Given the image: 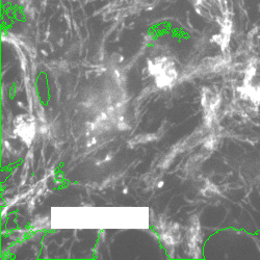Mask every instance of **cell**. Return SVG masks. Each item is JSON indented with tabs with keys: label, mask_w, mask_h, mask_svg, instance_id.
Masks as SVG:
<instances>
[{
	"label": "cell",
	"mask_w": 260,
	"mask_h": 260,
	"mask_svg": "<svg viewBox=\"0 0 260 260\" xmlns=\"http://www.w3.org/2000/svg\"><path fill=\"white\" fill-rule=\"evenodd\" d=\"M3 16L12 21H21L29 17V5L25 2H7L3 5Z\"/></svg>",
	"instance_id": "obj_2"
},
{
	"label": "cell",
	"mask_w": 260,
	"mask_h": 260,
	"mask_svg": "<svg viewBox=\"0 0 260 260\" xmlns=\"http://www.w3.org/2000/svg\"><path fill=\"white\" fill-rule=\"evenodd\" d=\"M204 9L201 12V16H204L210 20L215 21L219 24L228 22V8L225 0H200L197 5V9Z\"/></svg>",
	"instance_id": "obj_1"
}]
</instances>
